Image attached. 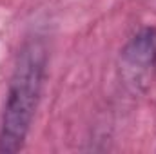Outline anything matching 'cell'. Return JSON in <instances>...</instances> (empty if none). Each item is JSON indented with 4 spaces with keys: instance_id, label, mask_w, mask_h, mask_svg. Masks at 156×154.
<instances>
[{
    "instance_id": "2",
    "label": "cell",
    "mask_w": 156,
    "mask_h": 154,
    "mask_svg": "<svg viewBox=\"0 0 156 154\" xmlns=\"http://www.w3.org/2000/svg\"><path fill=\"white\" fill-rule=\"evenodd\" d=\"M120 76L131 93H145L156 76V27H142L120 53Z\"/></svg>"
},
{
    "instance_id": "1",
    "label": "cell",
    "mask_w": 156,
    "mask_h": 154,
    "mask_svg": "<svg viewBox=\"0 0 156 154\" xmlns=\"http://www.w3.org/2000/svg\"><path fill=\"white\" fill-rule=\"evenodd\" d=\"M44 75L45 49L40 42H29L20 51L11 76L0 123V152H18L24 147L38 105Z\"/></svg>"
}]
</instances>
